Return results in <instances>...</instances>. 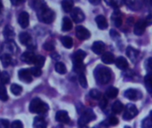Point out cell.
<instances>
[{
	"label": "cell",
	"mask_w": 152,
	"mask_h": 128,
	"mask_svg": "<svg viewBox=\"0 0 152 128\" xmlns=\"http://www.w3.org/2000/svg\"><path fill=\"white\" fill-rule=\"evenodd\" d=\"M94 77L96 78V81L99 84L106 85L107 84L112 78V72L111 70L105 66H98L94 70Z\"/></svg>",
	"instance_id": "cell-1"
},
{
	"label": "cell",
	"mask_w": 152,
	"mask_h": 128,
	"mask_svg": "<svg viewBox=\"0 0 152 128\" xmlns=\"http://www.w3.org/2000/svg\"><path fill=\"white\" fill-rule=\"evenodd\" d=\"M29 110L31 113L37 114H45L48 110V105L42 101L39 98H34L29 106Z\"/></svg>",
	"instance_id": "cell-2"
},
{
	"label": "cell",
	"mask_w": 152,
	"mask_h": 128,
	"mask_svg": "<svg viewBox=\"0 0 152 128\" xmlns=\"http://www.w3.org/2000/svg\"><path fill=\"white\" fill-rule=\"evenodd\" d=\"M37 15H38V18L40 22L47 23V24L53 22V21L55 20L54 11L49 9L47 6H44L43 8L39 9V11H37Z\"/></svg>",
	"instance_id": "cell-3"
},
{
	"label": "cell",
	"mask_w": 152,
	"mask_h": 128,
	"mask_svg": "<svg viewBox=\"0 0 152 128\" xmlns=\"http://www.w3.org/2000/svg\"><path fill=\"white\" fill-rule=\"evenodd\" d=\"M95 118H96V115L93 112V110L91 109H85V111L80 116L78 124H79V125L81 127H83L87 124H89L90 122H91L92 120H94Z\"/></svg>",
	"instance_id": "cell-4"
},
{
	"label": "cell",
	"mask_w": 152,
	"mask_h": 128,
	"mask_svg": "<svg viewBox=\"0 0 152 128\" xmlns=\"http://www.w3.org/2000/svg\"><path fill=\"white\" fill-rule=\"evenodd\" d=\"M137 114H138V109H137L136 106L129 103L125 107V109H124V112L123 115V118L124 120H131L133 117H135L137 116Z\"/></svg>",
	"instance_id": "cell-5"
},
{
	"label": "cell",
	"mask_w": 152,
	"mask_h": 128,
	"mask_svg": "<svg viewBox=\"0 0 152 128\" xmlns=\"http://www.w3.org/2000/svg\"><path fill=\"white\" fill-rule=\"evenodd\" d=\"M70 13H71V17H72V21L75 23H80V22H83L84 19H85L84 13L79 7H74V8H72V10Z\"/></svg>",
	"instance_id": "cell-6"
},
{
	"label": "cell",
	"mask_w": 152,
	"mask_h": 128,
	"mask_svg": "<svg viewBox=\"0 0 152 128\" xmlns=\"http://www.w3.org/2000/svg\"><path fill=\"white\" fill-rule=\"evenodd\" d=\"M16 49H17L16 45L12 40H8V42L5 43L3 45H1V47H0V52L2 53L7 52V53L12 54V53L16 52Z\"/></svg>",
	"instance_id": "cell-7"
},
{
	"label": "cell",
	"mask_w": 152,
	"mask_h": 128,
	"mask_svg": "<svg viewBox=\"0 0 152 128\" xmlns=\"http://www.w3.org/2000/svg\"><path fill=\"white\" fill-rule=\"evenodd\" d=\"M18 77L21 81L24 83H31L32 81V75L29 69H22L18 72Z\"/></svg>",
	"instance_id": "cell-8"
},
{
	"label": "cell",
	"mask_w": 152,
	"mask_h": 128,
	"mask_svg": "<svg viewBox=\"0 0 152 128\" xmlns=\"http://www.w3.org/2000/svg\"><path fill=\"white\" fill-rule=\"evenodd\" d=\"M76 36L80 40H86L91 37V32L83 26H78L76 28Z\"/></svg>",
	"instance_id": "cell-9"
},
{
	"label": "cell",
	"mask_w": 152,
	"mask_h": 128,
	"mask_svg": "<svg viewBox=\"0 0 152 128\" xmlns=\"http://www.w3.org/2000/svg\"><path fill=\"white\" fill-rule=\"evenodd\" d=\"M86 52L83 50H78L77 52H75L72 55V60L73 64H77V63H83L84 58L86 57Z\"/></svg>",
	"instance_id": "cell-10"
},
{
	"label": "cell",
	"mask_w": 152,
	"mask_h": 128,
	"mask_svg": "<svg viewBox=\"0 0 152 128\" xmlns=\"http://www.w3.org/2000/svg\"><path fill=\"white\" fill-rule=\"evenodd\" d=\"M56 120L59 123L63 124H68L70 122V117L65 110H59L56 114Z\"/></svg>",
	"instance_id": "cell-11"
},
{
	"label": "cell",
	"mask_w": 152,
	"mask_h": 128,
	"mask_svg": "<svg viewBox=\"0 0 152 128\" xmlns=\"http://www.w3.org/2000/svg\"><path fill=\"white\" fill-rule=\"evenodd\" d=\"M18 22L23 29H26L29 26L30 16L27 12H22L18 17Z\"/></svg>",
	"instance_id": "cell-12"
},
{
	"label": "cell",
	"mask_w": 152,
	"mask_h": 128,
	"mask_svg": "<svg viewBox=\"0 0 152 128\" xmlns=\"http://www.w3.org/2000/svg\"><path fill=\"white\" fill-rule=\"evenodd\" d=\"M146 27H147V25L145 23V21L144 20H139L134 25V29H133L134 34L137 36L142 35L146 29Z\"/></svg>",
	"instance_id": "cell-13"
},
{
	"label": "cell",
	"mask_w": 152,
	"mask_h": 128,
	"mask_svg": "<svg viewBox=\"0 0 152 128\" xmlns=\"http://www.w3.org/2000/svg\"><path fill=\"white\" fill-rule=\"evenodd\" d=\"M124 96L131 101H137L140 97H141V93H140L136 89L130 88L124 92Z\"/></svg>",
	"instance_id": "cell-14"
},
{
	"label": "cell",
	"mask_w": 152,
	"mask_h": 128,
	"mask_svg": "<svg viewBox=\"0 0 152 128\" xmlns=\"http://www.w3.org/2000/svg\"><path fill=\"white\" fill-rule=\"evenodd\" d=\"M124 3L134 11H138L142 7V0H124Z\"/></svg>",
	"instance_id": "cell-15"
},
{
	"label": "cell",
	"mask_w": 152,
	"mask_h": 128,
	"mask_svg": "<svg viewBox=\"0 0 152 128\" xmlns=\"http://www.w3.org/2000/svg\"><path fill=\"white\" fill-rule=\"evenodd\" d=\"M126 55L129 57V59L132 61L135 62L137 60L139 55H140V52L137 49H135V48H133L132 46H128L127 49H126Z\"/></svg>",
	"instance_id": "cell-16"
},
{
	"label": "cell",
	"mask_w": 152,
	"mask_h": 128,
	"mask_svg": "<svg viewBox=\"0 0 152 128\" xmlns=\"http://www.w3.org/2000/svg\"><path fill=\"white\" fill-rule=\"evenodd\" d=\"M111 20L113 21V22H114L115 27H117V28L121 27V25L123 23V16H122L121 12L118 11V10L115 11L114 14L111 16Z\"/></svg>",
	"instance_id": "cell-17"
},
{
	"label": "cell",
	"mask_w": 152,
	"mask_h": 128,
	"mask_svg": "<svg viewBox=\"0 0 152 128\" xmlns=\"http://www.w3.org/2000/svg\"><path fill=\"white\" fill-rule=\"evenodd\" d=\"M105 48H106V45L105 44L102 42V41H96L93 43L92 45V51L96 53V54H101L104 52L105 51Z\"/></svg>",
	"instance_id": "cell-18"
},
{
	"label": "cell",
	"mask_w": 152,
	"mask_h": 128,
	"mask_svg": "<svg viewBox=\"0 0 152 128\" xmlns=\"http://www.w3.org/2000/svg\"><path fill=\"white\" fill-rule=\"evenodd\" d=\"M35 54L32 52H25L22 54L21 56V60L25 62V63H28V64H32L34 63V60H35Z\"/></svg>",
	"instance_id": "cell-19"
},
{
	"label": "cell",
	"mask_w": 152,
	"mask_h": 128,
	"mask_svg": "<svg viewBox=\"0 0 152 128\" xmlns=\"http://www.w3.org/2000/svg\"><path fill=\"white\" fill-rule=\"evenodd\" d=\"M115 66L122 70H124L128 68V61L123 56H120L116 60H115Z\"/></svg>",
	"instance_id": "cell-20"
},
{
	"label": "cell",
	"mask_w": 152,
	"mask_h": 128,
	"mask_svg": "<svg viewBox=\"0 0 152 128\" xmlns=\"http://www.w3.org/2000/svg\"><path fill=\"white\" fill-rule=\"evenodd\" d=\"M0 60H1L2 64H3V67L7 68L8 67L10 64H11V61H12V56L11 54L9 53H7V52H3L0 54Z\"/></svg>",
	"instance_id": "cell-21"
},
{
	"label": "cell",
	"mask_w": 152,
	"mask_h": 128,
	"mask_svg": "<svg viewBox=\"0 0 152 128\" xmlns=\"http://www.w3.org/2000/svg\"><path fill=\"white\" fill-rule=\"evenodd\" d=\"M95 21H96V23H97L99 29H106L107 28V26H108L107 22V19L103 15L97 16L96 19H95Z\"/></svg>",
	"instance_id": "cell-22"
},
{
	"label": "cell",
	"mask_w": 152,
	"mask_h": 128,
	"mask_svg": "<svg viewBox=\"0 0 152 128\" xmlns=\"http://www.w3.org/2000/svg\"><path fill=\"white\" fill-rule=\"evenodd\" d=\"M33 126L36 128H44L47 126V122L45 120V118L41 116H38L36 117H34V121H33Z\"/></svg>",
	"instance_id": "cell-23"
},
{
	"label": "cell",
	"mask_w": 152,
	"mask_h": 128,
	"mask_svg": "<svg viewBox=\"0 0 152 128\" xmlns=\"http://www.w3.org/2000/svg\"><path fill=\"white\" fill-rule=\"evenodd\" d=\"M101 60L105 63V64H111L113 62H115V56L112 52H106L102 54L101 57Z\"/></svg>",
	"instance_id": "cell-24"
},
{
	"label": "cell",
	"mask_w": 152,
	"mask_h": 128,
	"mask_svg": "<svg viewBox=\"0 0 152 128\" xmlns=\"http://www.w3.org/2000/svg\"><path fill=\"white\" fill-rule=\"evenodd\" d=\"M19 40H20V42L22 43V45H30L31 42V35H30L29 33H27V32H23V33H21L20 36H19Z\"/></svg>",
	"instance_id": "cell-25"
},
{
	"label": "cell",
	"mask_w": 152,
	"mask_h": 128,
	"mask_svg": "<svg viewBox=\"0 0 152 128\" xmlns=\"http://www.w3.org/2000/svg\"><path fill=\"white\" fill-rule=\"evenodd\" d=\"M73 0H63L62 1V8L65 13H70L73 8Z\"/></svg>",
	"instance_id": "cell-26"
},
{
	"label": "cell",
	"mask_w": 152,
	"mask_h": 128,
	"mask_svg": "<svg viewBox=\"0 0 152 128\" xmlns=\"http://www.w3.org/2000/svg\"><path fill=\"white\" fill-rule=\"evenodd\" d=\"M72 28V22L68 17H64L62 22V30L63 31H70Z\"/></svg>",
	"instance_id": "cell-27"
},
{
	"label": "cell",
	"mask_w": 152,
	"mask_h": 128,
	"mask_svg": "<svg viewBox=\"0 0 152 128\" xmlns=\"http://www.w3.org/2000/svg\"><path fill=\"white\" fill-rule=\"evenodd\" d=\"M118 95V89L114 86H110L106 90V96L109 99H114Z\"/></svg>",
	"instance_id": "cell-28"
},
{
	"label": "cell",
	"mask_w": 152,
	"mask_h": 128,
	"mask_svg": "<svg viewBox=\"0 0 152 128\" xmlns=\"http://www.w3.org/2000/svg\"><path fill=\"white\" fill-rule=\"evenodd\" d=\"M46 2L44 0H32V3H31V6L32 8L37 12L39 9L43 8L44 6H46Z\"/></svg>",
	"instance_id": "cell-29"
},
{
	"label": "cell",
	"mask_w": 152,
	"mask_h": 128,
	"mask_svg": "<svg viewBox=\"0 0 152 128\" xmlns=\"http://www.w3.org/2000/svg\"><path fill=\"white\" fill-rule=\"evenodd\" d=\"M61 43L63 44V45L65 48H72L73 45V40L72 37H68V36H64L63 37H61Z\"/></svg>",
	"instance_id": "cell-30"
},
{
	"label": "cell",
	"mask_w": 152,
	"mask_h": 128,
	"mask_svg": "<svg viewBox=\"0 0 152 128\" xmlns=\"http://www.w3.org/2000/svg\"><path fill=\"white\" fill-rule=\"evenodd\" d=\"M124 109V105L120 101H115L113 105H112V111L115 114H119L123 111Z\"/></svg>",
	"instance_id": "cell-31"
},
{
	"label": "cell",
	"mask_w": 152,
	"mask_h": 128,
	"mask_svg": "<svg viewBox=\"0 0 152 128\" xmlns=\"http://www.w3.org/2000/svg\"><path fill=\"white\" fill-rule=\"evenodd\" d=\"M106 3L114 8H119L124 4V0H105Z\"/></svg>",
	"instance_id": "cell-32"
},
{
	"label": "cell",
	"mask_w": 152,
	"mask_h": 128,
	"mask_svg": "<svg viewBox=\"0 0 152 128\" xmlns=\"http://www.w3.org/2000/svg\"><path fill=\"white\" fill-rule=\"evenodd\" d=\"M144 81H145V86H146L147 90H148L150 93H152V73L148 74V75L145 77Z\"/></svg>",
	"instance_id": "cell-33"
},
{
	"label": "cell",
	"mask_w": 152,
	"mask_h": 128,
	"mask_svg": "<svg viewBox=\"0 0 152 128\" xmlns=\"http://www.w3.org/2000/svg\"><path fill=\"white\" fill-rule=\"evenodd\" d=\"M0 100L3 101H7L8 100V94L7 93V89L4 84H0Z\"/></svg>",
	"instance_id": "cell-34"
},
{
	"label": "cell",
	"mask_w": 152,
	"mask_h": 128,
	"mask_svg": "<svg viewBox=\"0 0 152 128\" xmlns=\"http://www.w3.org/2000/svg\"><path fill=\"white\" fill-rule=\"evenodd\" d=\"M45 57L42 55H36L35 56V60H34V63L35 65L39 68H42L45 64Z\"/></svg>",
	"instance_id": "cell-35"
},
{
	"label": "cell",
	"mask_w": 152,
	"mask_h": 128,
	"mask_svg": "<svg viewBox=\"0 0 152 128\" xmlns=\"http://www.w3.org/2000/svg\"><path fill=\"white\" fill-rule=\"evenodd\" d=\"M55 69H56V71L58 73V74H65L66 73V67L65 65L63 63V62H56V66H55Z\"/></svg>",
	"instance_id": "cell-36"
},
{
	"label": "cell",
	"mask_w": 152,
	"mask_h": 128,
	"mask_svg": "<svg viewBox=\"0 0 152 128\" xmlns=\"http://www.w3.org/2000/svg\"><path fill=\"white\" fill-rule=\"evenodd\" d=\"M4 36L8 40H12L14 36H15V32L13 30V29L10 26H7L5 30H4Z\"/></svg>",
	"instance_id": "cell-37"
},
{
	"label": "cell",
	"mask_w": 152,
	"mask_h": 128,
	"mask_svg": "<svg viewBox=\"0 0 152 128\" xmlns=\"http://www.w3.org/2000/svg\"><path fill=\"white\" fill-rule=\"evenodd\" d=\"M10 90H11V92L13 93V94H15V95L17 96V95H20V94L22 93V92H23V87H22L21 86L17 85V84H13V85L11 86Z\"/></svg>",
	"instance_id": "cell-38"
},
{
	"label": "cell",
	"mask_w": 152,
	"mask_h": 128,
	"mask_svg": "<svg viewBox=\"0 0 152 128\" xmlns=\"http://www.w3.org/2000/svg\"><path fill=\"white\" fill-rule=\"evenodd\" d=\"M0 81H1V83L4 84V85L9 83L10 76H9V74L7 71H3V72L0 73Z\"/></svg>",
	"instance_id": "cell-39"
},
{
	"label": "cell",
	"mask_w": 152,
	"mask_h": 128,
	"mask_svg": "<svg viewBox=\"0 0 152 128\" xmlns=\"http://www.w3.org/2000/svg\"><path fill=\"white\" fill-rule=\"evenodd\" d=\"M90 96L94 100H99L101 98L102 94L98 89H91L90 91Z\"/></svg>",
	"instance_id": "cell-40"
},
{
	"label": "cell",
	"mask_w": 152,
	"mask_h": 128,
	"mask_svg": "<svg viewBox=\"0 0 152 128\" xmlns=\"http://www.w3.org/2000/svg\"><path fill=\"white\" fill-rule=\"evenodd\" d=\"M78 80H79L80 85H81L83 88H86V87H87V85H88V83H87V78H86L85 74H84L83 72L80 73L79 78H78Z\"/></svg>",
	"instance_id": "cell-41"
},
{
	"label": "cell",
	"mask_w": 152,
	"mask_h": 128,
	"mask_svg": "<svg viewBox=\"0 0 152 128\" xmlns=\"http://www.w3.org/2000/svg\"><path fill=\"white\" fill-rule=\"evenodd\" d=\"M30 70H31V75L32 76H34V77H39L41 74H42V71H41V70H40V68H39V67H32V68H31L30 69Z\"/></svg>",
	"instance_id": "cell-42"
},
{
	"label": "cell",
	"mask_w": 152,
	"mask_h": 128,
	"mask_svg": "<svg viewBox=\"0 0 152 128\" xmlns=\"http://www.w3.org/2000/svg\"><path fill=\"white\" fill-rule=\"evenodd\" d=\"M142 127L143 128H151L152 127V118L150 116L145 118L142 122Z\"/></svg>",
	"instance_id": "cell-43"
},
{
	"label": "cell",
	"mask_w": 152,
	"mask_h": 128,
	"mask_svg": "<svg viewBox=\"0 0 152 128\" xmlns=\"http://www.w3.org/2000/svg\"><path fill=\"white\" fill-rule=\"evenodd\" d=\"M43 48L46 50V51H53L55 49V45L54 43L52 42H46L44 45H43Z\"/></svg>",
	"instance_id": "cell-44"
},
{
	"label": "cell",
	"mask_w": 152,
	"mask_h": 128,
	"mask_svg": "<svg viewBox=\"0 0 152 128\" xmlns=\"http://www.w3.org/2000/svg\"><path fill=\"white\" fill-rule=\"evenodd\" d=\"M107 122H108V124H110V125H116L117 124H118V118L116 117V116H110L109 117H108V120H107Z\"/></svg>",
	"instance_id": "cell-45"
},
{
	"label": "cell",
	"mask_w": 152,
	"mask_h": 128,
	"mask_svg": "<svg viewBox=\"0 0 152 128\" xmlns=\"http://www.w3.org/2000/svg\"><path fill=\"white\" fill-rule=\"evenodd\" d=\"M99 100H100V101H99V107L102 109H105L107 108V98L105 96L104 97L101 96V98Z\"/></svg>",
	"instance_id": "cell-46"
},
{
	"label": "cell",
	"mask_w": 152,
	"mask_h": 128,
	"mask_svg": "<svg viewBox=\"0 0 152 128\" xmlns=\"http://www.w3.org/2000/svg\"><path fill=\"white\" fill-rule=\"evenodd\" d=\"M9 125L10 123L7 119H0V128H7Z\"/></svg>",
	"instance_id": "cell-47"
},
{
	"label": "cell",
	"mask_w": 152,
	"mask_h": 128,
	"mask_svg": "<svg viewBox=\"0 0 152 128\" xmlns=\"http://www.w3.org/2000/svg\"><path fill=\"white\" fill-rule=\"evenodd\" d=\"M11 126H12V128H22V127H23V124L20 120H15L11 124Z\"/></svg>",
	"instance_id": "cell-48"
},
{
	"label": "cell",
	"mask_w": 152,
	"mask_h": 128,
	"mask_svg": "<svg viewBox=\"0 0 152 128\" xmlns=\"http://www.w3.org/2000/svg\"><path fill=\"white\" fill-rule=\"evenodd\" d=\"M144 21H145V23H146V25H147V26H150V25H152V14H149L146 17V19H145Z\"/></svg>",
	"instance_id": "cell-49"
},
{
	"label": "cell",
	"mask_w": 152,
	"mask_h": 128,
	"mask_svg": "<svg viewBox=\"0 0 152 128\" xmlns=\"http://www.w3.org/2000/svg\"><path fill=\"white\" fill-rule=\"evenodd\" d=\"M110 35H111V37L112 38H114V39H115V38H118L119 37V34L115 31V30H114V29H112L111 31H110Z\"/></svg>",
	"instance_id": "cell-50"
},
{
	"label": "cell",
	"mask_w": 152,
	"mask_h": 128,
	"mask_svg": "<svg viewBox=\"0 0 152 128\" xmlns=\"http://www.w3.org/2000/svg\"><path fill=\"white\" fill-rule=\"evenodd\" d=\"M12 5L14 6H19L20 4H22L23 2V0H10Z\"/></svg>",
	"instance_id": "cell-51"
},
{
	"label": "cell",
	"mask_w": 152,
	"mask_h": 128,
	"mask_svg": "<svg viewBox=\"0 0 152 128\" xmlns=\"http://www.w3.org/2000/svg\"><path fill=\"white\" fill-rule=\"evenodd\" d=\"M146 6L149 8H152V0H144Z\"/></svg>",
	"instance_id": "cell-52"
},
{
	"label": "cell",
	"mask_w": 152,
	"mask_h": 128,
	"mask_svg": "<svg viewBox=\"0 0 152 128\" xmlns=\"http://www.w3.org/2000/svg\"><path fill=\"white\" fill-rule=\"evenodd\" d=\"M89 1H90L91 4H92L94 6H97V5H99L101 2V0H89Z\"/></svg>",
	"instance_id": "cell-53"
},
{
	"label": "cell",
	"mask_w": 152,
	"mask_h": 128,
	"mask_svg": "<svg viewBox=\"0 0 152 128\" xmlns=\"http://www.w3.org/2000/svg\"><path fill=\"white\" fill-rule=\"evenodd\" d=\"M51 57H52L53 60H58V59L60 58L59 54H58V53H56V52H53V53L51 54Z\"/></svg>",
	"instance_id": "cell-54"
},
{
	"label": "cell",
	"mask_w": 152,
	"mask_h": 128,
	"mask_svg": "<svg viewBox=\"0 0 152 128\" xmlns=\"http://www.w3.org/2000/svg\"><path fill=\"white\" fill-rule=\"evenodd\" d=\"M148 68L152 70V57H150V58L148 60Z\"/></svg>",
	"instance_id": "cell-55"
},
{
	"label": "cell",
	"mask_w": 152,
	"mask_h": 128,
	"mask_svg": "<svg viewBox=\"0 0 152 128\" xmlns=\"http://www.w3.org/2000/svg\"><path fill=\"white\" fill-rule=\"evenodd\" d=\"M2 8H3V4H2V1H1V0H0V12H1Z\"/></svg>",
	"instance_id": "cell-56"
},
{
	"label": "cell",
	"mask_w": 152,
	"mask_h": 128,
	"mask_svg": "<svg viewBox=\"0 0 152 128\" xmlns=\"http://www.w3.org/2000/svg\"><path fill=\"white\" fill-rule=\"evenodd\" d=\"M149 116H150V117L152 118V110H151V111L149 112Z\"/></svg>",
	"instance_id": "cell-57"
},
{
	"label": "cell",
	"mask_w": 152,
	"mask_h": 128,
	"mask_svg": "<svg viewBox=\"0 0 152 128\" xmlns=\"http://www.w3.org/2000/svg\"><path fill=\"white\" fill-rule=\"evenodd\" d=\"M0 47H1V46H0Z\"/></svg>",
	"instance_id": "cell-58"
}]
</instances>
